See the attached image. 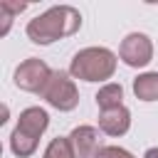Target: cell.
Instances as JSON below:
<instances>
[{
  "label": "cell",
  "instance_id": "6da1fadb",
  "mask_svg": "<svg viewBox=\"0 0 158 158\" xmlns=\"http://www.w3.org/2000/svg\"><path fill=\"white\" fill-rule=\"evenodd\" d=\"M81 27V12L72 5H54L49 10H44L42 15L32 17L25 27V35L30 42L35 44H52L62 37H72L77 35Z\"/></svg>",
  "mask_w": 158,
  "mask_h": 158
},
{
  "label": "cell",
  "instance_id": "7a4b0ae2",
  "mask_svg": "<svg viewBox=\"0 0 158 158\" xmlns=\"http://www.w3.org/2000/svg\"><path fill=\"white\" fill-rule=\"evenodd\" d=\"M116 62L118 57L109 47H84L72 57L69 74L72 79H81V81H106L114 77Z\"/></svg>",
  "mask_w": 158,
  "mask_h": 158
},
{
  "label": "cell",
  "instance_id": "3957f363",
  "mask_svg": "<svg viewBox=\"0 0 158 158\" xmlns=\"http://www.w3.org/2000/svg\"><path fill=\"white\" fill-rule=\"evenodd\" d=\"M42 99L57 111H74L77 104H79V89H77L72 74L62 72V69H54L44 91H42Z\"/></svg>",
  "mask_w": 158,
  "mask_h": 158
},
{
  "label": "cell",
  "instance_id": "277c9868",
  "mask_svg": "<svg viewBox=\"0 0 158 158\" xmlns=\"http://www.w3.org/2000/svg\"><path fill=\"white\" fill-rule=\"evenodd\" d=\"M49 77H52V69L47 67V62H42L40 57H27L15 69V86L30 94H42Z\"/></svg>",
  "mask_w": 158,
  "mask_h": 158
},
{
  "label": "cell",
  "instance_id": "5b68a950",
  "mask_svg": "<svg viewBox=\"0 0 158 158\" xmlns=\"http://www.w3.org/2000/svg\"><path fill=\"white\" fill-rule=\"evenodd\" d=\"M118 57L126 67H133V69H141V67H148L151 59H153V42L148 35L143 32H131L121 40L118 44Z\"/></svg>",
  "mask_w": 158,
  "mask_h": 158
},
{
  "label": "cell",
  "instance_id": "8992f818",
  "mask_svg": "<svg viewBox=\"0 0 158 158\" xmlns=\"http://www.w3.org/2000/svg\"><path fill=\"white\" fill-rule=\"evenodd\" d=\"M74 151V158H101L104 143H101V131L94 126H77L67 136Z\"/></svg>",
  "mask_w": 158,
  "mask_h": 158
},
{
  "label": "cell",
  "instance_id": "52a82bcc",
  "mask_svg": "<svg viewBox=\"0 0 158 158\" xmlns=\"http://www.w3.org/2000/svg\"><path fill=\"white\" fill-rule=\"evenodd\" d=\"M131 128V111L126 106H116V109H106V111H99V131L106 133V136H123L128 133Z\"/></svg>",
  "mask_w": 158,
  "mask_h": 158
},
{
  "label": "cell",
  "instance_id": "ba28073f",
  "mask_svg": "<svg viewBox=\"0 0 158 158\" xmlns=\"http://www.w3.org/2000/svg\"><path fill=\"white\" fill-rule=\"evenodd\" d=\"M47 126H49V114L42 106H27V109L20 111L15 128H20L22 133H27V136L40 141V136L47 131Z\"/></svg>",
  "mask_w": 158,
  "mask_h": 158
},
{
  "label": "cell",
  "instance_id": "9c48e42d",
  "mask_svg": "<svg viewBox=\"0 0 158 158\" xmlns=\"http://www.w3.org/2000/svg\"><path fill=\"white\" fill-rule=\"evenodd\" d=\"M96 106L99 111H106V109H116V106H123V86L116 84V81H106L104 86H99L96 91Z\"/></svg>",
  "mask_w": 158,
  "mask_h": 158
},
{
  "label": "cell",
  "instance_id": "30bf717a",
  "mask_svg": "<svg viewBox=\"0 0 158 158\" xmlns=\"http://www.w3.org/2000/svg\"><path fill=\"white\" fill-rule=\"evenodd\" d=\"M133 94L141 101H158V72H143L133 79Z\"/></svg>",
  "mask_w": 158,
  "mask_h": 158
},
{
  "label": "cell",
  "instance_id": "8fae6325",
  "mask_svg": "<svg viewBox=\"0 0 158 158\" xmlns=\"http://www.w3.org/2000/svg\"><path fill=\"white\" fill-rule=\"evenodd\" d=\"M37 143H40L37 138L22 133L20 128H12V133H10V151H12L17 158H30V156L37 151Z\"/></svg>",
  "mask_w": 158,
  "mask_h": 158
},
{
  "label": "cell",
  "instance_id": "7c38bea8",
  "mask_svg": "<svg viewBox=\"0 0 158 158\" xmlns=\"http://www.w3.org/2000/svg\"><path fill=\"white\" fill-rule=\"evenodd\" d=\"M42 158H74V151H72V143L67 136H57L47 143L44 148V156Z\"/></svg>",
  "mask_w": 158,
  "mask_h": 158
},
{
  "label": "cell",
  "instance_id": "4fadbf2b",
  "mask_svg": "<svg viewBox=\"0 0 158 158\" xmlns=\"http://www.w3.org/2000/svg\"><path fill=\"white\" fill-rule=\"evenodd\" d=\"M101 158H136V156L131 151L121 148V146H106L104 153H101Z\"/></svg>",
  "mask_w": 158,
  "mask_h": 158
},
{
  "label": "cell",
  "instance_id": "5bb4252c",
  "mask_svg": "<svg viewBox=\"0 0 158 158\" xmlns=\"http://www.w3.org/2000/svg\"><path fill=\"white\" fill-rule=\"evenodd\" d=\"M0 7L12 12V15H20L22 10H27V2H12V0H0Z\"/></svg>",
  "mask_w": 158,
  "mask_h": 158
},
{
  "label": "cell",
  "instance_id": "9a60e30c",
  "mask_svg": "<svg viewBox=\"0 0 158 158\" xmlns=\"http://www.w3.org/2000/svg\"><path fill=\"white\" fill-rule=\"evenodd\" d=\"M0 17H2V27H0V37H5V35L10 32V25H12V17H15V15L0 7Z\"/></svg>",
  "mask_w": 158,
  "mask_h": 158
},
{
  "label": "cell",
  "instance_id": "2e32d148",
  "mask_svg": "<svg viewBox=\"0 0 158 158\" xmlns=\"http://www.w3.org/2000/svg\"><path fill=\"white\" fill-rule=\"evenodd\" d=\"M143 158H158V146H153V148H148V151L143 153Z\"/></svg>",
  "mask_w": 158,
  "mask_h": 158
}]
</instances>
